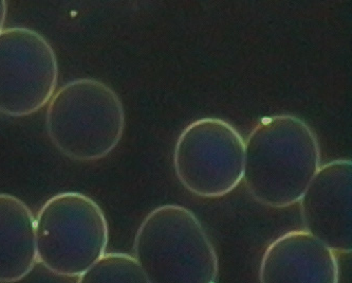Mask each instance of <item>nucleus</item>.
I'll use <instances>...</instances> for the list:
<instances>
[{"label":"nucleus","instance_id":"f257e3e1","mask_svg":"<svg viewBox=\"0 0 352 283\" xmlns=\"http://www.w3.org/2000/svg\"><path fill=\"white\" fill-rule=\"evenodd\" d=\"M320 150L311 127L292 115L263 118L245 143L248 191L267 207L298 203L320 169Z\"/></svg>","mask_w":352,"mask_h":283},{"label":"nucleus","instance_id":"f03ea898","mask_svg":"<svg viewBox=\"0 0 352 283\" xmlns=\"http://www.w3.org/2000/svg\"><path fill=\"white\" fill-rule=\"evenodd\" d=\"M133 251L149 283H217L215 247L198 218L183 206L170 204L149 212Z\"/></svg>","mask_w":352,"mask_h":283},{"label":"nucleus","instance_id":"7ed1b4c3","mask_svg":"<svg viewBox=\"0 0 352 283\" xmlns=\"http://www.w3.org/2000/svg\"><path fill=\"white\" fill-rule=\"evenodd\" d=\"M47 131L53 145L76 161H96L119 145L125 112L117 92L94 78H78L53 94L47 107Z\"/></svg>","mask_w":352,"mask_h":283},{"label":"nucleus","instance_id":"20e7f679","mask_svg":"<svg viewBox=\"0 0 352 283\" xmlns=\"http://www.w3.org/2000/svg\"><path fill=\"white\" fill-rule=\"evenodd\" d=\"M37 259L54 274L80 277L105 255L109 229L89 196L64 192L47 200L35 220Z\"/></svg>","mask_w":352,"mask_h":283},{"label":"nucleus","instance_id":"39448f33","mask_svg":"<svg viewBox=\"0 0 352 283\" xmlns=\"http://www.w3.org/2000/svg\"><path fill=\"white\" fill-rule=\"evenodd\" d=\"M245 141L218 118H202L183 129L174 151V168L182 186L200 198L227 196L241 184Z\"/></svg>","mask_w":352,"mask_h":283},{"label":"nucleus","instance_id":"423d86ee","mask_svg":"<svg viewBox=\"0 0 352 283\" xmlns=\"http://www.w3.org/2000/svg\"><path fill=\"white\" fill-rule=\"evenodd\" d=\"M58 78V58L43 35L25 27L0 32V114L36 113L53 97Z\"/></svg>","mask_w":352,"mask_h":283},{"label":"nucleus","instance_id":"0eeeda50","mask_svg":"<svg viewBox=\"0 0 352 283\" xmlns=\"http://www.w3.org/2000/svg\"><path fill=\"white\" fill-rule=\"evenodd\" d=\"M298 203L305 231L336 253H351V161L340 159L320 167Z\"/></svg>","mask_w":352,"mask_h":283},{"label":"nucleus","instance_id":"6e6552de","mask_svg":"<svg viewBox=\"0 0 352 283\" xmlns=\"http://www.w3.org/2000/svg\"><path fill=\"white\" fill-rule=\"evenodd\" d=\"M334 251L305 231L277 238L265 249L259 283H339Z\"/></svg>","mask_w":352,"mask_h":283},{"label":"nucleus","instance_id":"1a4fd4ad","mask_svg":"<svg viewBox=\"0 0 352 283\" xmlns=\"http://www.w3.org/2000/svg\"><path fill=\"white\" fill-rule=\"evenodd\" d=\"M37 262L32 211L16 196L0 193V282L21 280Z\"/></svg>","mask_w":352,"mask_h":283},{"label":"nucleus","instance_id":"9d476101","mask_svg":"<svg viewBox=\"0 0 352 283\" xmlns=\"http://www.w3.org/2000/svg\"><path fill=\"white\" fill-rule=\"evenodd\" d=\"M78 283H149L139 263L126 253H105L80 275Z\"/></svg>","mask_w":352,"mask_h":283},{"label":"nucleus","instance_id":"9b49d317","mask_svg":"<svg viewBox=\"0 0 352 283\" xmlns=\"http://www.w3.org/2000/svg\"><path fill=\"white\" fill-rule=\"evenodd\" d=\"M8 5L3 0H0V32L3 30L6 17H7Z\"/></svg>","mask_w":352,"mask_h":283}]
</instances>
